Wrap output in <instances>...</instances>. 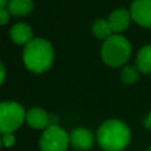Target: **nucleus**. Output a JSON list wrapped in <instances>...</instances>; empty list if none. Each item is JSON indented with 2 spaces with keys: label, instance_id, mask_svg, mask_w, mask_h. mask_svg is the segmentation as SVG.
<instances>
[{
  "label": "nucleus",
  "instance_id": "1",
  "mask_svg": "<svg viewBox=\"0 0 151 151\" xmlns=\"http://www.w3.org/2000/svg\"><path fill=\"white\" fill-rule=\"evenodd\" d=\"M22 61L29 72L42 74L51 68L54 61V47L45 38H33L24 46Z\"/></svg>",
  "mask_w": 151,
  "mask_h": 151
},
{
  "label": "nucleus",
  "instance_id": "2",
  "mask_svg": "<svg viewBox=\"0 0 151 151\" xmlns=\"http://www.w3.org/2000/svg\"><path fill=\"white\" fill-rule=\"evenodd\" d=\"M96 139L104 151H122L129 145L131 132L123 120L111 118L100 124Z\"/></svg>",
  "mask_w": 151,
  "mask_h": 151
},
{
  "label": "nucleus",
  "instance_id": "3",
  "mask_svg": "<svg viewBox=\"0 0 151 151\" xmlns=\"http://www.w3.org/2000/svg\"><path fill=\"white\" fill-rule=\"evenodd\" d=\"M132 47L130 41L122 34L113 33L104 40L100 48V57L104 64L110 67H120L126 65L131 57Z\"/></svg>",
  "mask_w": 151,
  "mask_h": 151
},
{
  "label": "nucleus",
  "instance_id": "4",
  "mask_svg": "<svg viewBox=\"0 0 151 151\" xmlns=\"http://www.w3.org/2000/svg\"><path fill=\"white\" fill-rule=\"evenodd\" d=\"M26 122V110L18 101H0V134L14 133Z\"/></svg>",
  "mask_w": 151,
  "mask_h": 151
},
{
  "label": "nucleus",
  "instance_id": "5",
  "mask_svg": "<svg viewBox=\"0 0 151 151\" xmlns=\"http://www.w3.org/2000/svg\"><path fill=\"white\" fill-rule=\"evenodd\" d=\"M68 145L70 133L59 125H50L39 138L40 151H66Z\"/></svg>",
  "mask_w": 151,
  "mask_h": 151
},
{
  "label": "nucleus",
  "instance_id": "6",
  "mask_svg": "<svg viewBox=\"0 0 151 151\" xmlns=\"http://www.w3.org/2000/svg\"><path fill=\"white\" fill-rule=\"evenodd\" d=\"M130 14L134 22L145 28H151V0H133Z\"/></svg>",
  "mask_w": 151,
  "mask_h": 151
},
{
  "label": "nucleus",
  "instance_id": "7",
  "mask_svg": "<svg viewBox=\"0 0 151 151\" xmlns=\"http://www.w3.org/2000/svg\"><path fill=\"white\" fill-rule=\"evenodd\" d=\"M94 136L86 127H77L70 133V145L79 151H87L93 146Z\"/></svg>",
  "mask_w": 151,
  "mask_h": 151
},
{
  "label": "nucleus",
  "instance_id": "8",
  "mask_svg": "<svg viewBox=\"0 0 151 151\" xmlns=\"http://www.w3.org/2000/svg\"><path fill=\"white\" fill-rule=\"evenodd\" d=\"M26 123L33 130L44 131L50 126V113H47L42 107L33 106L26 111Z\"/></svg>",
  "mask_w": 151,
  "mask_h": 151
},
{
  "label": "nucleus",
  "instance_id": "9",
  "mask_svg": "<svg viewBox=\"0 0 151 151\" xmlns=\"http://www.w3.org/2000/svg\"><path fill=\"white\" fill-rule=\"evenodd\" d=\"M107 20H109V24H110L113 33L120 34L130 26L132 18H131L130 11H127L125 8H117L110 13Z\"/></svg>",
  "mask_w": 151,
  "mask_h": 151
},
{
  "label": "nucleus",
  "instance_id": "10",
  "mask_svg": "<svg viewBox=\"0 0 151 151\" xmlns=\"http://www.w3.org/2000/svg\"><path fill=\"white\" fill-rule=\"evenodd\" d=\"M9 37L15 45L26 46L33 39V31L28 24L17 22L11 27Z\"/></svg>",
  "mask_w": 151,
  "mask_h": 151
},
{
  "label": "nucleus",
  "instance_id": "11",
  "mask_svg": "<svg viewBox=\"0 0 151 151\" xmlns=\"http://www.w3.org/2000/svg\"><path fill=\"white\" fill-rule=\"evenodd\" d=\"M6 7L13 17H26L32 12L34 2L33 0H8Z\"/></svg>",
  "mask_w": 151,
  "mask_h": 151
},
{
  "label": "nucleus",
  "instance_id": "12",
  "mask_svg": "<svg viewBox=\"0 0 151 151\" xmlns=\"http://www.w3.org/2000/svg\"><path fill=\"white\" fill-rule=\"evenodd\" d=\"M136 66L139 72L151 74V45L142 47L136 57Z\"/></svg>",
  "mask_w": 151,
  "mask_h": 151
},
{
  "label": "nucleus",
  "instance_id": "13",
  "mask_svg": "<svg viewBox=\"0 0 151 151\" xmlns=\"http://www.w3.org/2000/svg\"><path fill=\"white\" fill-rule=\"evenodd\" d=\"M92 33L97 39L100 40H106L109 37H111L113 34V31L109 24L107 19H103V18H98L93 21L92 24Z\"/></svg>",
  "mask_w": 151,
  "mask_h": 151
},
{
  "label": "nucleus",
  "instance_id": "14",
  "mask_svg": "<svg viewBox=\"0 0 151 151\" xmlns=\"http://www.w3.org/2000/svg\"><path fill=\"white\" fill-rule=\"evenodd\" d=\"M139 70L133 65H124L120 70V79L124 84H133L137 81Z\"/></svg>",
  "mask_w": 151,
  "mask_h": 151
},
{
  "label": "nucleus",
  "instance_id": "15",
  "mask_svg": "<svg viewBox=\"0 0 151 151\" xmlns=\"http://www.w3.org/2000/svg\"><path fill=\"white\" fill-rule=\"evenodd\" d=\"M1 140H2V146L8 149L15 144V136L14 133H4L1 134Z\"/></svg>",
  "mask_w": 151,
  "mask_h": 151
},
{
  "label": "nucleus",
  "instance_id": "16",
  "mask_svg": "<svg viewBox=\"0 0 151 151\" xmlns=\"http://www.w3.org/2000/svg\"><path fill=\"white\" fill-rule=\"evenodd\" d=\"M11 19V13L7 9V7L0 8V26H5Z\"/></svg>",
  "mask_w": 151,
  "mask_h": 151
},
{
  "label": "nucleus",
  "instance_id": "17",
  "mask_svg": "<svg viewBox=\"0 0 151 151\" xmlns=\"http://www.w3.org/2000/svg\"><path fill=\"white\" fill-rule=\"evenodd\" d=\"M5 78H6V68H5L4 64H2L1 60H0V85L4 84Z\"/></svg>",
  "mask_w": 151,
  "mask_h": 151
},
{
  "label": "nucleus",
  "instance_id": "18",
  "mask_svg": "<svg viewBox=\"0 0 151 151\" xmlns=\"http://www.w3.org/2000/svg\"><path fill=\"white\" fill-rule=\"evenodd\" d=\"M145 125L151 129V111L149 112V114H147V117H146V119H145Z\"/></svg>",
  "mask_w": 151,
  "mask_h": 151
},
{
  "label": "nucleus",
  "instance_id": "19",
  "mask_svg": "<svg viewBox=\"0 0 151 151\" xmlns=\"http://www.w3.org/2000/svg\"><path fill=\"white\" fill-rule=\"evenodd\" d=\"M8 4V0H0V8H4L6 7Z\"/></svg>",
  "mask_w": 151,
  "mask_h": 151
},
{
  "label": "nucleus",
  "instance_id": "20",
  "mask_svg": "<svg viewBox=\"0 0 151 151\" xmlns=\"http://www.w3.org/2000/svg\"><path fill=\"white\" fill-rule=\"evenodd\" d=\"M1 147H4V146H2V140H1V134H0V150H1Z\"/></svg>",
  "mask_w": 151,
  "mask_h": 151
},
{
  "label": "nucleus",
  "instance_id": "21",
  "mask_svg": "<svg viewBox=\"0 0 151 151\" xmlns=\"http://www.w3.org/2000/svg\"><path fill=\"white\" fill-rule=\"evenodd\" d=\"M145 151H151V146H149V147H147V149H146Z\"/></svg>",
  "mask_w": 151,
  "mask_h": 151
}]
</instances>
